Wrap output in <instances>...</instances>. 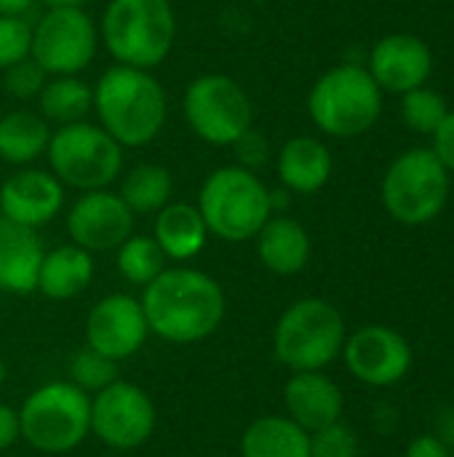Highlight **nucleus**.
I'll list each match as a JSON object with an SVG mask.
<instances>
[{
    "label": "nucleus",
    "instance_id": "obj_12",
    "mask_svg": "<svg viewBox=\"0 0 454 457\" xmlns=\"http://www.w3.org/2000/svg\"><path fill=\"white\" fill-rule=\"evenodd\" d=\"M99 32L83 8H48L32 27L29 56L45 75H78L96 56Z\"/></svg>",
    "mask_w": 454,
    "mask_h": 457
},
{
    "label": "nucleus",
    "instance_id": "obj_30",
    "mask_svg": "<svg viewBox=\"0 0 454 457\" xmlns=\"http://www.w3.org/2000/svg\"><path fill=\"white\" fill-rule=\"evenodd\" d=\"M67 372H70V383L72 386H78L83 394L94 396V394H99L102 388H107L110 383L118 380V361L102 356L99 351H94L88 345H83L70 359Z\"/></svg>",
    "mask_w": 454,
    "mask_h": 457
},
{
    "label": "nucleus",
    "instance_id": "obj_24",
    "mask_svg": "<svg viewBox=\"0 0 454 457\" xmlns=\"http://www.w3.org/2000/svg\"><path fill=\"white\" fill-rule=\"evenodd\" d=\"M241 457H310V434L286 415H262L246 426Z\"/></svg>",
    "mask_w": 454,
    "mask_h": 457
},
{
    "label": "nucleus",
    "instance_id": "obj_27",
    "mask_svg": "<svg viewBox=\"0 0 454 457\" xmlns=\"http://www.w3.org/2000/svg\"><path fill=\"white\" fill-rule=\"evenodd\" d=\"M174 190L171 171L161 163H139L134 166L120 185V198L134 214H158Z\"/></svg>",
    "mask_w": 454,
    "mask_h": 457
},
{
    "label": "nucleus",
    "instance_id": "obj_34",
    "mask_svg": "<svg viewBox=\"0 0 454 457\" xmlns=\"http://www.w3.org/2000/svg\"><path fill=\"white\" fill-rule=\"evenodd\" d=\"M230 147H233V153H235L238 166H244V169H249V171H254V169L265 166V161H268V155H270V145H268V139H265L262 134H257L254 129L244 131V134L230 145Z\"/></svg>",
    "mask_w": 454,
    "mask_h": 457
},
{
    "label": "nucleus",
    "instance_id": "obj_19",
    "mask_svg": "<svg viewBox=\"0 0 454 457\" xmlns=\"http://www.w3.org/2000/svg\"><path fill=\"white\" fill-rule=\"evenodd\" d=\"M43 254L45 249L32 228L0 217V292L8 295L37 292V270Z\"/></svg>",
    "mask_w": 454,
    "mask_h": 457
},
{
    "label": "nucleus",
    "instance_id": "obj_7",
    "mask_svg": "<svg viewBox=\"0 0 454 457\" xmlns=\"http://www.w3.org/2000/svg\"><path fill=\"white\" fill-rule=\"evenodd\" d=\"M21 442L45 455L78 450L91 436V396L70 380L35 388L19 407Z\"/></svg>",
    "mask_w": 454,
    "mask_h": 457
},
{
    "label": "nucleus",
    "instance_id": "obj_3",
    "mask_svg": "<svg viewBox=\"0 0 454 457\" xmlns=\"http://www.w3.org/2000/svg\"><path fill=\"white\" fill-rule=\"evenodd\" d=\"M308 112L326 137L353 139L377 126L383 115V88L364 64L343 62L313 83Z\"/></svg>",
    "mask_w": 454,
    "mask_h": 457
},
{
    "label": "nucleus",
    "instance_id": "obj_13",
    "mask_svg": "<svg viewBox=\"0 0 454 457\" xmlns=\"http://www.w3.org/2000/svg\"><path fill=\"white\" fill-rule=\"evenodd\" d=\"M343 359L359 383L388 388L407 378L412 367V348L401 332L383 324H369L345 337Z\"/></svg>",
    "mask_w": 454,
    "mask_h": 457
},
{
    "label": "nucleus",
    "instance_id": "obj_41",
    "mask_svg": "<svg viewBox=\"0 0 454 457\" xmlns=\"http://www.w3.org/2000/svg\"><path fill=\"white\" fill-rule=\"evenodd\" d=\"M5 380H8V367H5V361L0 359V388L5 386Z\"/></svg>",
    "mask_w": 454,
    "mask_h": 457
},
{
    "label": "nucleus",
    "instance_id": "obj_2",
    "mask_svg": "<svg viewBox=\"0 0 454 457\" xmlns=\"http://www.w3.org/2000/svg\"><path fill=\"white\" fill-rule=\"evenodd\" d=\"M91 107L120 147H142L163 131L169 102L150 70L115 64L96 80Z\"/></svg>",
    "mask_w": 454,
    "mask_h": 457
},
{
    "label": "nucleus",
    "instance_id": "obj_23",
    "mask_svg": "<svg viewBox=\"0 0 454 457\" xmlns=\"http://www.w3.org/2000/svg\"><path fill=\"white\" fill-rule=\"evenodd\" d=\"M94 281V257L91 252L64 244L43 254L37 270V292L48 300L64 303L88 289Z\"/></svg>",
    "mask_w": 454,
    "mask_h": 457
},
{
    "label": "nucleus",
    "instance_id": "obj_17",
    "mask_svg": "<svg viewBox=\"0 0 454 457\" xmlns=\"http://www.w3.org/2000/svg\"><path fill=\"white\" fill-rule=\"evenodd\" d=\"M64 206V185L40 169H24L8 177L0 187V217L37 230L51 222Z\"/></svg>",
    "mask_w": 454,
    "mask_h": 457
},
{
    "label": "nucleus",
    "instance_id": "obj_9",
    "mask_svg": "<svg viewBox=\"0 0 454 457\" xmlns=\"http://www.w3.org/2000/svg\"><path fill=\"white\" fill-rule=\"evenodd\" d=\"M51 174L75 190H104L123 169V147L102 129L86 120L59 126L45 147Z\"/></svg>",
    "mask_w": 454,
    "mask_h": 457
},
{
    "label": "nucleus",
    "instance_id": "obj_20",
    "mask_svg": "<svg viewBox=\"0 0 454 457\" xmlns=\"http://www.w3.org/2000/svg\"><path fill=\"white\" fill-rule=\"evenodd\" d=\"M334 171L332 150L316 137H292L278 153V179L289 193L313 195Z\"/></svg>",
    "mask_w": 454,
    "mask_h": 457
},
{
    "label": "nucleus",
    "instance_id": "obj_31",
    "mask_svg": "<svg viewBox=\"0 0 454 457\" xmlns=\"http://www.w3.org/2000/svg\"><path fill=\"white\" fill-rule=\"evenodd\" d=\"M32 48V24L24 16H3L0 13V70L29 56Z\"/></svg>",
    "mask_w": 454,
    "mask_h": 457
},
{
    "label": "nucleus",
    "instance_id": "obj_25",
    "mask_svg": "<svg viewBox=\"0 0 454 457\" xmlns=\"http://www.w3.org/2000/svg\"><path fill=\"white\" fill-rule=\"evenodd\" d=\"M51 129L40 112L13 110L0 118V161L24 166L40 158L48 147Z\"/></svg>",
    "mask_w": 454,
    "mask_h": 457
},
{
    "label": "nucleus",
    "instance_id": "obj_14",
    "mask_svg": "<svg viewBox=\"0 0 454 457\" xmlns=\"http://www.w3.org/2000/svg\"><path fill=\"white\" fill-rule=\"evenodd\" d=\"M150 337V327L139 297L115 292L102 297L86 319V345L112 361H126L142 351Z\"/></svg>",
    "mask_w": 454,
    "mask_h": 457
},
{
    "label": "nucleus",
    "instance_id": "obj_21",
    "mask_svg": "<svg viewBox=\"0 0 454 457\" xmlns=\"http://www.w3.org/2000/svg\"><path fill=\"white\" fill-rule=\"evenodd\" d=\"M257 257L276 276H297L310 260V236L297 220L273 214L257 233Z\"/></svg>",
    "mask_w": 454,
    "mask_h": 457
},
{
    "label": "nucleus",
    "instance_id": "obj_10",
    "mask_svg": "<svg viewBox=\"0 0 454 457\" xmlns=\"http://www.w3.org/2000/svg\"><path fill=\"white\" fill-rule=\"evenodd\" d=\"M182 112L187 126L209 145L230 147L244 131L252 129V99L230 75H201L185 88Z\"/></svg>",
    "mask_w": 454,
    "mask_h": 457
},
{
    "label": "nucleus",
    "instance_id": "obj_32",
    "mask_svg": "<svg viewBox=\"0 0 454 457\" xmlns=\"http://www.w3.org/2000/svg\"><path fill=\"white\" fill-rule=\"evenodd\" d=\"M359 455V439L356 434L343 423H332L316 434H310V457H356Z\"/></svg>",
    "mask_w": 454,
    "mask_h": 457
},
{
    "label": "nucleus",
    "instance_id": "obj_6",
    "mask_svg": "<svg viewBox=\"0 0 454 457\" xmlns=\"http://www.w3.org/2000/svg\"><path fill=\"white\" fill-rule=\"evenodd\" d=\"M198 212L209 228L227 244L257 238L262 225L273 217L268 185L244 166H222L211 171L198 193Z\"/></svg>",
    "mask_w": 454,
    "mask_h": 457
},
{
    "label": "nucleus",
    "instance_id": "obj_5",
    "mask_svg": "<svg viewBox=\"0 0 454 457\" xmlns=\"http://www.w3.org/2000/svg\"><path fill=\"white\" fill-rule=\"evenodd\" d=\"M99 35L118 64L153 70L174 48L177 16L169 0H110Z\"/></svg>",
    "mask_w": 454,
    "mask_h": 457
},
{
    "label": "nucleus",
    "instance_id": "obj_37",
    "mask_svg": "<svg viewBox=\"0 0 454 457\" xmlns=\"http://www.w3.org/2000/svg\"><path fill=\"white\" fill-rule=\"evenodd\" d=\"M404 457H452V450L436 434H423L409 442Z\"/></svg>",
    "mask_w": 454,
    "mask_h": 457
},
{
    "label": "nucleus",
    "instance_id": "obj_8",
    "mask_svg": "<svg viewBox=\"0 0 454 457\" xmlns=\"http://www.w3.org/2000/svg\"><path fill=\"white\" fill-rule=\"evenodd\" d=\"M452 174L431 153V147H409L385 169L383 206L407 228H420L442 217L450 201Z\"/></svg>",
    "mask_w": 454,
    "mask_h": 457
},
{
    "label": "nucleus",
    "instance_id": "obj_26",
    "mask_svg": "<svg viewBox=\"0 0 454 457\" xmlns=\"http://www.w3.org/2000/svg\"><path fill=\"white\" fill-rule=\"evenodd\" d=\"M91 104H94V88L78 75H56L54 80H45L43 91L37 94L40 115L59 126L83 120Z\"/></svg>",
    "mask_w": 454,
    "mask_h": 457
},
{
    "label": "nucleus",
    "instance_id": "obj_11",
    "mask_svg": "<svg viewBox=\"0 0 454 457\" xmlns=\"http://www.w3.org/2000/svg\"><path fill=\"white\" fill-rule=\"evenodd\" d=\"M158 428L153 396L128 380H115L91 396V436L104 447L128 453L144 447Z\"/></svg>",
    "mask_w": 454,
    "mask_h": 457
},
{
    "label": "nucleus",
    "instance_id": "obj_33",
    "mask_svg": "<svg viewBox=\"0 0 454 457\" xmlns=\"http://www.w3.org/2000/svg\"><path fill=\"white\" fill-rule=\"evenodd\" d=\"M3 83L13 99H32L45 86V70L32 56H27L21 62L11 64L8 70H3Z\"/></svg>",
    "mask_w": 454,
    "mask_h": 457
},
{
    "label": "nucleus",
    "instance_id": "obj_4",
    "mask_svg": "<svg viewBox=\"0 0 454 457\" xmlns=\"http://www.w3.org/2000/svg\"><path fill=\"white\" fill-rule=\"evenodd\" d=\"M345 337V319L329 300L302 297L278 316L273 356L289 372H324L343 356Z\"/></svg>",
    "mask_w": 454,
    "mask_h": 457
},
{
    "label": "nucleus",
    "instance_id": "obj_39",
    "mask_svg": "<svg viewBox=\"0 0 454 457\" xmlns=\"http://www.w3.org/2000/svg\"><path fill=\"white\" fill-rule=\"evenodd\" d=\"M35 0H0V13L3 16H24L32 8Z\"/></svg>",
    "mask_w": 454,
    "mask_h": 457
},
{
    "label": "nucleus",
    "instance_id": "obj_18",
    "mask_svg": "<svg viewBox=\"0 0 454 457\" xmlns=\"http://www.w3.org/2000/svg\"><path fill=\"white\" fill-rule=\"evenodd\" d=\"M284 407L286 418H292L308 434H316L343 420L345 396L324 372H292L284 386Z\"/></svg>",
    "mask_w": 454,
    "mask_h": 457
},
{
    "label": "nucleus",
    "instance_id": "obj_15",
    "mask_svg": "<svg viewBox=\"0 0 454 457\" xmlns=\"http://www.w3.org/2000/svg\"><path fill=\"white\" fill-rule=\"evenodd\" d=\"M67 233L86 252L118 249L134 233V212L118 193L88 190L67 212Z\"/></svg>",
    "mask_w": 454,
    "mask_h": 457
},
{
    "label": "nucleus",
    "instance_id": "obj_1",
    "mask_svg": "<svg viewBox=\"0 0 454 457\" xmlns=\"http://www.w3.org/2000/svg\"><path fill=\"white\" fill-rule=\"evenodd\" d=\"M142 311L155 335L171 345H195L209 340L225 321L227 300L217 278L198 268H166L142 287Z\"/></svg>",
    "mask_w": 454,
    "mask_h": 457
},
{
    "label": "nucleus",
    "instance_id": "obj_40",
    "mask_svg": "<svg viewBox=\"0 0 454 457\" xmlns=\"http://www.w3.org/2000/svg\"><path fill=\"white\" fill-rule=\"evenodd\" d=\"M48 8H83L86 0H43Z\"/></svg>",
    "mask_w": 454,
    "mask_h": 457
},
{
    "label": "nucleus",
    "instance_id": "obj_38",
    "mask_svg": "<svg viewBox=\"0 0 454 457\" xmlns=\"http://www.w3.org/2000/svg\"><path fill=\"white\" fill-rule=\"evenodd\" d=\"M436 436L454 450V407H447L442 415H439V420H436Z\"/></svg>",
    "mask_w": 454,
    "mask_h": 457
},
{
    "label": "nucleus",
    "instance_id": "obj_42",
    "mask_svg": "<svg viewBox=\"0 0 454 457\" xmlns=\"http://www.w3.org/2000/svg\"><path fill=\"white\" fill-rule=\"evenodd\" d=\"M452 457H454V455H452Z\"/></svg>",
    "mask_w": 454,
    "mask_h": 457
},
{
    "label": "nucleus",
    "instance_id": "obj_36",
    "mask_svg": "<svg viewBox=\"0 0 454 457\" xmlns=\"http://www.w3.org/2000/svg\"><path fill=\"white\" fill-rule=\"evenodd\" d=\"M21 442V423H19V410L0 404V453L11 450L13 445Z\"/></svg>",
    "mask_w": 454,
    "mask_h": 457
},
{
    "label": "nucleus",
    "instance_id": "obj_29",
    "mask_svg": "<svg viewBox=\"0 0 454 457\" xmlns=\"http://www.w3.org/2000/svg\"><path fill=\"white\" fill-rule=\"evenodd\" d=\"M447 112H450V104H447L444 94L431 88L428 83L401 94V118H404L407 129L415 134L431 137L439 129V123L447 118Z\"/></svg>",
    "mask_w": 454,
    "mask_h": 457
},
{
    "label": "nucleus",
    "instance_id": "obj_35",
    "mask_svg": "<svg viewBox=\"0 0 454 457\" xmlns=\"http://www.w3.org/2000/svg\"><path fill=\"white\" fill-rule=\"evenodd\" d=\"M431 153L442 161V166L454 174V110L439 123V129L431 134Z\"/></svg>",
    "mask_w": 454,
    "mask_h": 457
},
{
    "label": "nucleus",
    "instance_id": "obj_16",
    "mask_svg": "<svg viewBox=\"0 0 454 457\" xmlns=\"http://www.w3.org/2000/svg\"><path fill=\"white\" fill-rule=\"evenodd\" d=\"M364 67L383 88V94L401 96L428 83L433 72V51L420 35L393 32L372 46Z\"/></svg>",
    "mask_w": 454,
    "mask_h": 457
},
{
    "label": "nucleus",
    "instance_id": "obj_28",
    "mask_svg": "<svg viewBox=\"0 0 454 457\" xmlns=\"http://www.w3.org/2000/svg\"><path fill=\"white\" fill-rule=\"evenodd\" d=\"M115 265L123 281L134 287H147L153 278H158L166 270V254L155 244L153 236H128L118 249H115Z\"/></svg>",
    "mask_w": 454,
    "mask_h": 457
},
{
    "label": "nucleus",
    "instance_id": "obj_22",
    "mask_svg": "<svg viewBox=\"0 0 454 457\" xmlns=\"http://www.w3.org/2000/svg\"><path fill=\"white\" fill-rule=\"evenodd\" d=\"M153 238L166 254V260L174 262H187L198 257L209 241V228L198 212V206L185 204V201H169L158 214H155V228Z\"/></svg>",
    "mask_w": 454,
    "mask_h": 457
}]
</instances>
